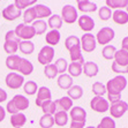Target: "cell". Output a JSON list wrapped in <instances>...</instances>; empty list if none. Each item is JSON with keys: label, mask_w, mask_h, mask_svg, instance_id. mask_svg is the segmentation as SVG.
I'll use <instances>...</instances> for the list:
<instances>
[{"label": "cell", "mask_w": 128, "mask_h": 128, "mask_svg": "<svg viewBox=\"0 0 128 128\" xmlns=\"http://www.w3.org/2000/svg\"><path fill=\"white\" fill-rule=\"evenodd\" d=\"M106 92H107V102L113 104L121 100V92L127 86V80L125 76L118 75L116 78H111L106 83Z\"/></svg>", "instance_id": "6da1fadb"}, {"label": "cell", "mask_w": 128, "mask_h": 128, "mask_svg": "<svg viewBox=\"0 0 128 128\" xmlns=\"http://www.w3.org/2000/svg\"><path fill=\"white\" fill-rule=\"evenodd\" d=\"M29 99L23 95H15L6 105V111L10 114L20 113L29 107Z\"/></svg>", "instance_id": "7a4b0ae2"}, {"label": "cell", "mask_w": 128, "mask_h": 128, "mask_svg": "<svg viewBox=\"0 0 128 128\" xmlns=\"http://www.w3.org/2000/svg\"><path fill=\"white\" fill-rule=\"evenodd\" d=\"M15 34L20 39H23V40H30L31 38H34L36 36L35 29L32 28V26H29V24H24V23H20L16 26L15 28Z\"/></svg>", "instance_id": "3957f363"}, {"label": "cell", "mask_w": 128, "mask_h": 128, "mask_svg": "<svg viewBox=\"0 0 128 128\" xmlns=\"http://www.w3.org/2000/svg\"><path fill=\"white\" fill-rule=\"evenodd\" d=\"M114 36H116V32H114V30L110 27H104L102 28L99 30L97 35H96V40H97V44H100V45H108V43L114 38Z\"/></svg>", "instance_id": "277c9868"}, {"label": "cell", "mask_w": 128, "mask_h": 128, "mask_svg": "<svg viewBox=\"0 0 128 128\" xmlns=\"http://www.w3.org/2000/svg\"><path fill=\"white\" fill-rule=\"evenodd\" d=\"M61 18L62 21L67 24H73L75 21H78V9L72 5H65L61 9Z\"/></svg>", "instance_id": "5b68a950"}, {"label": "cell", "mask_w": 128, "mask_h": 128, "mask_svg": "<svg viewBox=\"0 0 128 128\" xmlns=\"http://www.w3.org/2000/svg\"><path fill=\"white\" fill-rule=\"evenodd\" d=\"M5 83L8 86L9 89L12 90H16L18 88H21L24 84V78L22 75L15 73V72H10L6 75V78H5Z\"/></svg>", "instance_id": "8992f818"}, {"label": "cell", "mask_w": 128, "mask_h": 128, "mask_svg": "<svg viewBox=\"0 0 128 128\" xmlns=\"http://www.w3.org/2000/svg\"><path fill=\"white\" fill-rule=\"evenodd\" d=\"M54 58V48L52 46L45 45L44 48H40L38 56H37V60L40 65L48 66L52 62V60Z\"/></svg>", "instance_id": "52a82bcc"}, {"label": "cell", "mask_w": 128, "mask_h": 128, "mask_svg": "<svg viewBox=\"0 0 128 128\" xmlns=\"http://www.w3.org/2000/svg\"><path fill=\"white\" fill-rule=\"evenodd\" d=\"M81 42V48L86 52V53H90L92 51L96 50V46H97V40H96V37L92 34H84L80 39Z\"/></svg>", "instance_id": "ba28073f"}, {"label": "cell", "mask_w": 128, "mask_h": 128, "mask_svg": "<svg viewBox=\"0 0 128 128\" xmlns=\"http://www.w3.org/2000/svg\"><path fill=\"white\" fill-rule=\"evenodd\" d=\"M90 107H91V110H94L95 112L104 113V112L108 111V108H110V103H108L107 99H105L104 97L95 96V97H92L91 102H90Z\"/></svg>", "instance_id": "9c48e42d"}, {"label": "cell", "mask_w": 128, "mask_h": 128, "mask_svg": "<svg viewBox=\"0 0 128 128\" xmlns=\"http://www.w3.org/2000/svg\"><path fill=\"white\" fill-rule=\"evenodd\" d=\"M108 111L111 113V118H121L128 111V104L125 100L116 102V103L111 104Z\"/></svg>", "instance_id": "30bf717a"}, {"label": "cell", "mask_w": 128, "mask_h": 128, "mask_svg": "<svg viewBox=\"0 0 128 128\" xmlns=\"http://www.w3.org/2000/svg\"><path fill=\"white\" fill-rule=\"evenodd\" d=\"M1 16L7 21H15L16 18L21 16V10L16 8L14 4H9L8 6H6L1 12Z\"/></svg>", "instance_id": "8fae6325"}, {"label": "cell", "mask_w": 128, "mask_h": 128, "mask_svg": "<svg viewBox=\"0 0 128 128\" xmlns=\"http://www.w3.org/2000/svg\"><path fill=\"white\" fill-rule=\"evenodd\" d=\"M48 100H52V94L51 90L48 89V86H40L38 88L37 91V98H36L35 103L38 107H42L45 103H48Z\"/></svg>", "instance_id": "7c38bea8"}, {"label": "cell", "mask_w": 128, "mask_h": 128, "mask_svg": "<svg viewBox=\"0 0 128 128\" xmlns=\"http://www.w3.org/2000/svg\"><path fill=\"white\" fill-rule=\"evenodd\" d=\"M69 118L72 121L75 122H86V112L83 107L81 106H73L69 112Z\"/></svg>", "instance_id": "4fadbf2b"}, {"label": "cell", "mask_w": 128, "mask_h": 128, "mask_svg": "<svg viewBox=\"0 0 128 128\" xmlns=\"http://www.w3.org/2000/svg\"><path fill=\"white\" fill-rule=\"evenodd\" d=\"M78 26H80L81 30L86 31V34H89L91 30L95 28V21L91 16H88V15H82L78 18Z\"/></svg>", "instance_id": "5bb4252c"}, {"label": "cell", "mask_w": 128, "mask_h": 128, "mask_svg": "<svg viewBox=\"0 0 128 128\" xmlns=\"http://www.w3.org/2000/svg\"><path fill=\"white\" fill-rule=\"evenodd\" d=\"M20 73V75L22 76H26V75H30L34 72V65L31 61H29L26 58H21V61H20V65L18 67V70Z\"/></svg>", "instance_id": "9a60e30c"}, {"label": "cell", "mask_w": 128, "mask_h": 128, "mask_svg": "<svg viewBox=\"0 0 128 128\" xmlns=\"http://www.w3.org/2000/svg\"><path fill=\"white\" fill-rule=\"evenodd\" d=\"M78 8L82 13H94L98 9V7H97V5L95 2L89 1V0H78Z\"/></svg>", "instance_id": "2e32d148"}, {"label": "cell", "mask_w": 128, "mask_h": 128, "mask_svg": "<svg viewBox=\"0 0 128 128\" xmlns=\"http://www.w3.org/2000/svg\"><path fill=\"white\" fill-rule=\"evenodd\" d=\"M99 68L98 65L94 61H86L83 65V73L88 78H95L96 75L98 74Z\"/></svg>", "instance_id": "e0dca14e"}, {"label": "cell", "mask_w": 128, "mask_h": 128, "mask_svg": "<svg viewBox=\"0 0 128 128\" xmlns=\"http://www.w3.org/2000/svg\"><path fill=\"white\" fill-rule=\"evenodd\" d=\"M36 10V15H37V20H43L45 18H50L52 15V10H51L50 7L42 5V4H37L34 6Z\"/></svg>", "instance_id": "ac0fdd59"}, {"label": "cell", "mask_w": 128, "mask_h": 128, "mask_svg": "<svg viewBox=\"0 0 128 128\" xmlns=\"http://www.w3.org/2000/svg\"><path fill=\"white\" fill-rule=\"evenodd\" d=\"M60 38H61V35H60L59 30H50L48 32H46L45 42H46V44H48V46L53 48L54 45L59 44Z\"/></svg>", "instance_id": "d6986e66"}, {"label": "cell", "mask_w": 128, "mask_h": 128, "mask_svg": "<svg viewBox=\"0 0 128 128\" xmlns=\"http://www.w3.org/2000/svg\"><path fill=\"white\" fill-rule=\"evenodd\" d=\"M69 57H70L72 62H82L84 64V58L82 54V48H81V44L76 45L74 48H72L69 50Z\"/></svg>", "instance_id": "ffe728a7"}, {"label": "cell", "mask_w": 128, "mask_h": 128, "mask_svg": "<svg viewBox=\"0 0 128 128\" xmlns=\"http://www.w3.org/2000/svg\"><path fill=\"white\" fill-rule=\"evenodd\" d=\"M57 83L59 86V88H61L62 90H68L73 86V78L69 74H66V73L61 74L58 78Z\"/></svg>", "instance_id": "44dd1931"}, {"label": "cell", "mask_w": 128, "mask_h": 128, "mask_svg": "<svg viewBox=\"0 0 128 128\" xmlns=\"http://www.w3.org/2000/svg\"><path fill=\"white\" fill-rule=\"evenodd\" d=\"M56 104H57L58 111H70L72 107H73V100L69 98L68 96H64L60 99H57L56 100Z\"/></svg>", "instance_id": "7402d4cb"}, {"label": "cell", "mask_w": 128, "mask_h": 128, "mask_svg": "<svg viewBox=\"0 0 128 128\" xmlns=\"http://www.w3.org/2000/svg\"><path fill=\"white\" fill-rule=\"evenodd\" d=\"M27 122V116L23 113H15L10 116V125L14 128H22Z\"/></svg>", "instance_id": "603a6c76"}, {"label": "cell", "mask_w": 128, "mask_h": 128, "mask_svg": "<svg viewBox=\"0 0 128 128\" xmlns=\"http://www.w3.org/2000/svg\"><path fill=\"white\" fill-rule=\"evenodd\" d=\"M112 18L116 24H120V26L128 23V14L126 13V10H122V9L114 10L112 13Z\"/></svg>", "instance_id": "cb8c5ba5"}, {"label": "cell", "mask_w": 128, "mask_h": 128, "mask_svg": "<svg viewBox=\"0 0 128 128\" xmlns=\"http://www.w3.org/2000/svg\"><path fill=\"white\" fill-rule=\"evenodd\" d=\"M53 119H54V124L57 126L64 127V126L67 125L69 116L67 114V112H65V111H57L53 116Z\"/></svg>", "instance_id": "d4e9b609"}, {"label": "cell", "mask_w": 128, "mask_h": 128, "mask_svg": "<svg viewBox=\"0 0 128 128\" xmlns=\"http://www.w3.org/2000/svg\"><path fill=\"white\" fill-rule=\"evenodd\" d=\"M83 65L82 62H70L68 65V73L72 78H78L83 73Z\"/></svg>", "instance_id": "484cf974"}, {"label": "cell", "mask_w": 128, "mask_h": 128, "mask_svg": "<svg viewBox=\"0 0 128 128\" xmlns=\"http://www.w3.org/2000/svg\"><path fill=\"white\" fill-rule=\"evenodd\" d=\"M62 18L61 16L58 14H53L51 15L48 18V27L51 28V30H59L60 28L62 27Z\"/></svg>", "instance_id": "4316f807"}, {"label": "cell", "mask_w": 128, "mask_h": 128, "mask_svg": "<svg viewBox=\"0 0 128 128\" xmlns=\"http://www.w3.org/2000/svg\"><path fill=\"white\" fill-rule=\"evenodd\" d=\"M21 61V57H18V54L8 56L6 58V67L10 70H18V67Z\"/></svg>", "instance_id": "83f0119b"}, {"label": "cell", "mask_w": 128, "mask_h": 128, "mask_svg": "<svg viewBox=\"0 0 128 128\" xmlns=\"http://www.w3.org/2000/svg\"><path fill=\"white\" fill-rule=\"evenodd\" d=\"M67 96L72 100H78L83 96V89L81 86H73L70 89L67 90Z\"/></svg>", "instance_id": "f1b7e54d"}, {"label": "cell", "mask_w": 128, "mask_h": 128, "mask_svg": "<svg viewBox=\"0 0 128 128\" xmlns=\"http://www.w3.org/2000/svg\"><path fill=\"white\" fill-rule=\"evenodd\" d=\"M18 50L21 51V53L29 56L35 51V44L31 40H21V43L18 44Z\"/></svg>", "instance_id": "f546056e"}, {"label": "cell", "mask_w": 128, "mask_h": 128, "mask_svg": "<svg viewBox=\"0 0 128 128\" xmlns=\"http://www.w3.org/2000/svg\"><path fill=\"white\" fill-rule=\"evenodd\" d=\"M114 62L120 66H128V53L124 50H116L114 56Z\"/></svg>", "instance_id": "4dcf8cb0"}, {"label": "cell", "mask_w": 128, "mask_h": 128, "mask_svg": "<svg viewBox=\"0 0 128 128\" xmlns=\"http://www.w3.org/2000/svg\"><path fill=\"white\" fill-rule=\"evenodd\" d=\"M23 23L24 24H29V23H34L37 20V15H36V10L34 7L26 9L23 13Z\"/></svg>", "instance_id": "1f68e13d"}, {"label": "cell", "mask_w": 128, "mask_h": 128, "mask_svg": "<svg viewBox=\"0 0 128 128\" xmlns=\"http://www.w3.org/2000/svg\"><path fill=\"white\" fill-rule=\"evenodd\" d=\"M106 7L110 9H122L126 8L128 5V0H106Z\"/></svg>", "instance_id": "d6a6232c"}, {"label": "cell", "mask_w": 128, "mask_h": 128, "mask_svg": "<svg viewBox=\"0 0 128 128\" xmlns=\"http://www.w3.org/2000/svg\"><path fill=\"white\" fill-rule=\"evenodd\" d=\"M42 111L44 114H48V116H54V113L58 111L57 104L54 100H48V103H45L42 106Z\"/></svg>", "instance_id": "836d02e7"}, {"label": "cell", "mask_w": 128, "mask_h": 128, "mask_svg": "<svg viewBox=\"0 0 128 128\" xmlns=\"http://www.w3.org/2000/svg\"><path fill=\"white\" fill-rule=\"evenodd\" d=\"M32 28L35 29L36 35H43V34L46 32L48 23H46L44 20H36L32 23Z\"/></svg>", "instance_id": "e575fe53"}, {"label": "cell", "mask_w": 128, "mask_h": 128, "mask_svg": "<svg viewBox=\"0 0 128 128\" xmlns=\"http://www.w3.org/2000/svg\"><path fill=\"white\" fill-rule=\"evenodd\" d=\"M116 52V46H113V45H106L102 50V56L106 60H112V59H114Z\"/></svg>", "instance_id": "d590c367"}, {"label": "cell", "mask_w": 128, "mask_h": 128, "mask_svg": "<svg viewBox=\"0 0 128 128\" xmlns=\"http://www.w3.org/2000/svg\"><path fill=\"white\" fill-rule=\"evenodd\" d=\"M23 91L29 96L35 95V94L38 91L37 83H36L35 81H27V82L23 84Z\"/></svg>", "instance_id": "8d00e7d4"}, {"label": "cell", "mask_w": 128, "mask_h": 128, "mask_svg": "<svg viewBox=\"0 0 128 128\" xmlns=\"http://www.w3.org/2000/svg\"><path fill=\"white\" fill-rule=\"evenodd\" d=\"M58 74H59V73H58V69H57V67H56V65H54V64H50V65L45 66V68H44V75L48 78H50V80H53V78H57Z\"/></svg>", "instance_id": "74e56055"}, {"label": "cell", "mask_w": 128, "mask_h": 128, "mask_svg": "<svg viewBox=\"0 0 128 128\" xmlns=\"http://www.w3.org/2000/svg\"><path fill=\"white\" fill-rule=\"evenodd\" d=\"M54 125L53 116H48V114H43V116L39 119V126L42 128H51Z\"/></svg>", "instance_id": "f35d334b"}, {"label": "cell", "mask_w": 128, "mask_h": 128, "mask_svg": "<svg viewBox=\"0 0 128 128\" xmlns=\"http://www.w3.org/2000/svg\"><path fill=\"white\" fill-rule=\"evenodd\" d=\"M4 50L6 53H8V56H13L18 52V43L16 42H5L4 44Z\"/></svg>", "instance_id": "ab89813d"}, {"label": "cell", "mask_w": 128, "mask_h": 128, "mask_svg": "<svg viewBox=\"0 0 128 128\" xmlns=\"http://www.w3.org/2000/svg\"><path fill=\"white\" fill-rule=\"evenodd\" d=\"M92 92L95 94V96H99V97H103V96L106 94V86L102 82H95L92 84Z\"/></svg>", "instance_id": "60d3db41"}, {"label": "cell", "mask_w": 128, "mask_h": 128, "mask_svg": "<svg viewBox=\"0 0 128 128\" xmlns=\"http://www.w3.org/2000/svg\"><path fill=\"white\" fill-rule=\"evenodd\" d=\"M56 67L58 69V73L60 75L61 74H65V72L68 69V62H67V60L64 59V58H59V59L56 60V62H54Z\"/></svg>", "instance_id": "b9f144b4"}, {"label": "cell", "mask_w": 128, "mask_h": 128, "mask_svg": "<svg viewBox=\"0 0 128 128\" xmlns=\"http://www.w3.org/2000/svg\"><path fill=\"white\" fill-rule=\"evenodd\" d=\"M97 128H116V121L111 116H104L100 120Z\"/></svg>", "instance_id": "7bdbcfd3"}, {"label": "cell", "mask_w": 128, "mask_h": 128, "mask_svg": "<svg viewBox=\"0 0 128 128\" xmlns=\"http://www.w3.org/2000/svg\"><path fill=\"white\" fill-rule=\"evenodd\" d=\"M98 16L102 21H107V20H110L112 18V10L106 6L100 7L98 9Z\"/></svg>", "instance_id": "ee69618b"}, {"label": "cell", "mask_w": 128, "mask_h": 128, "mask_svg": "<svg viewBox=\"0 0 128 128\" xmlns=\"http://www.w3.org/2000/svg\"><path fill=\"white\" fill-rule=\"evenodd\" d=\"M80 44H81V42H80V38H78V36H69L65 40V48L68 51L70 50L72 48H74V46L80 45Z\"/></svg>", "instance_id": "f6af8a7d"}, {"label": "cell", "mask_w": 128, "mask_h": 128, "mask_svg": "<svg viewBox=\"0 0 128 128\" xmlns=\"http://www.w3.org/2000/svg\"><path fill=\"white\" fill-rule=\"evenodd\" d=\"M13 4L16 6V8H18L21 10V9H26L27 7L35 5L36 1L35 0H15Z\"/></svg>", "instance_id": "bcb514c9"}, {"label": "cell", "mask_w": 128, "mask_h": 128, "mask_svg": "<svg viewBox=\"0 0 128 128\" xmlns=\"http://www.w3.org/2000/svg\"><path fill=\"white\" fill-rule=\"evenodd\" d=\"M111 68H112V70H113L114 73H116V74H119V75L127 74L128 73V66H120L116 62H112Z\"/></svg>", "instance_id": "7dc6e473"}, {"label": "cell", "mask_w": 128, "mask_h": 128, "mask_svg": "<svg viewBox=\"0 0 128 128\" xmlns=\"http://www.w3.org/2000/svg\"><path fill=\"white\" fill-rule=\"evenodd\" d=\"M5 42H16L20 44V43H21V39L16 36L14 30H9V31L6 32V35H5Z\"/></svg>", "instance_id": "c3c4849f"}, {"label": "cell", "mask_w": 128, "mask_h": 128, "mask_svg": "<svg viewBox=\"0 0 128 128\" xmlns=\"http://www.w3.org/2000/svg\"><path fill=\"white\" fill-rule=\"evenodd\" d=\"M84 126H86V122H75V121H72L69 128H83Z\"/></svg>", "instance_id": "681fc988"}, {"label": "cell", "mask_w": 128, "mask_h": 128, "mask_svg": "<svg viewBox=\"0 0 128 128\" xmlns=\"http://www.w3.org/2000/svg\"><path fill=\"white\" fill-rule=\"evenodd\" d=\"M121 50L126 51L128 53V36H126L125 38L122 39V42H121Z\"/></svg>", "instance_id": "f907efd6"}, {"label": "cell", "mask_w": 128, "mask_h": 128, "mask_svg": "<svg viewBox=\"0 0 128 128\" xmlns=\"http://www.w3.org/2000/svg\"><path fill=\"white\" fill-rule=\"evenodd\" d=\"M6 99H7V92L2 88H0V103H4Z\"/></svg>", "instance_id": "816d5d0a"}, {"label": "cell", "mask_w": 128, "mask_h": 128, "mask_svg": "<svg viewBox=\"0 0 128 128\" xmlns=\"http://www.w3.org/2000/svg\"><path fill=\"white\" fill-rule=\"evenodd\" d=\"M5 116H6V110H5V108L0 105V122L5 119Z\"/></svg>", "instance_id": "f5cc1de1"}, {"label": "cell", "mask_w": 128, "mask_h": 128, "mask_svg": "<svg viewBox=\"0 0 128 128\" xmlns=\"http://www.w3.org/2000/svg\"><path fill=\"white\" fill-rule=\"evenodd\" d=\"M86 128H96L95 126H89V127H86Z\"/></svg>", "instance_id": "db71d44e"}, {"label": "cell", "mask_w": 128, "mask_h": 128, "mask_svg": "<svg viewBox=\"0 0 128 128\" xmlns=\"http://www.w3.org/2000/svg\"><path fill=\"white\" fill-rule=\"evenodd\" d=\"M126 13L128 14V5H127V7H126Z\"/></svg>", "instance_id": "11a10c76"}, {"label": "cell", "mask_w": 128, "mask_h": 128, "mask_svg": "<svg viewBox=\"0 0 128 128\" xmlns=\"http://www.w3.org/2000/svg\"><path fill=\"white\" fill-rule=\"evenodd\" d=\"M0 16H1V14H0Z\"/></svg>", "instance_id": "9f6ffc18"}, {"label": "cell", "mask_w": 128, "mask_h": 128, "mask_svg": "<svg viewBox=\"0 0 128 128\" xmlns=\"http://www.w3.org/2000/svg\"><path fill=\"white\" fill-rule=\"evenodd\" d=\"M96 128H97V127H96Z\"/></svg>", "instance_id": "6f0895ef"}]
</instances>
